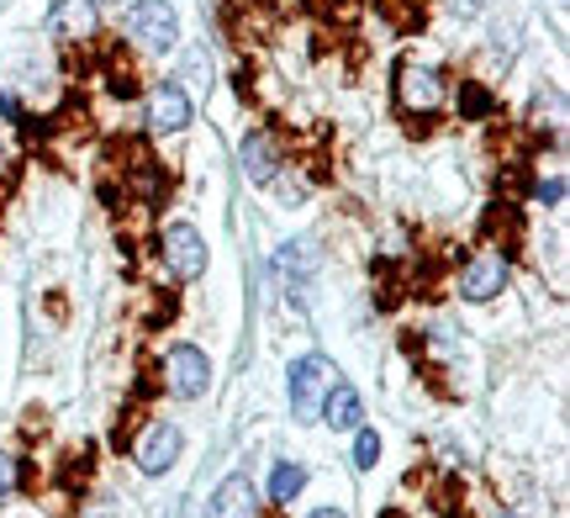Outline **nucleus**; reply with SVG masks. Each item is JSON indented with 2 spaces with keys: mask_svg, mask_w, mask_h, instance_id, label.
I'll return each mask as SVG.
<instances>
[{
  "mask_svg": "<svg viewBox=\"0 0 570 518\" xmlns=\"http://www.w3.org/2000/svg\"><path fill=\"white\" fill-rule=\"evenodd\" d=\"M333 381H338V371L327 365L323 354H306V360H296V365H291V408H296L302 418H312Z\"/></svg>",
  "mask_w": 570,
  "mask_h": 518,
  "instance_id": "nucleus-4",
  "label": "nucleus"
},
{
  "mask_svg": "<svg viewBox=\"0 0 570 518\" xmlns=\"http://www.w3.org/2000/svg\"><path fill=\"white\" fill-rule=\"evenodd\" d=\"M508 518H518V514H508Z\"/></svg>",
  "mask_w": 570,
  "mask_h": 518,
  "instance_id": "nucleus-23",
  "label": "nucleus"
},
{
  "mask_svg": "<svg viewBox=\"0 0 570 518\" xmlns=\"http://www.w3.org/2000/svg\"><path fill=\"white\" fill-rule=\"evenodd\" d=\"M180 429L175 423H154L148 434H142V444H138V466H142V477H164L175 460H180Z\"/></svg>",
  "mask_w": 570,
  "mask_h": 518,
  "instance_id": "nucleus-8",
  "label": "nucleus"
},
{
  "mask_svg": "<svg viewBox=\"0 0 570 518\" xmlns=\"http://www.w3.org/2000/svg\"><path fill=\"white\" fill-rule=\"evenodd\" d=\"M396 101L407 106V111H417V117H433L439 106L449 101V90H444V75L433 69V63H402L396 69Z\"/></svg>",
  "mask_w": 570,
  "mask_h": 518,
  "instance_id": "nucleus-2",
  "label": "nucleus"
},
{
  "mask_svg": "<svg viewBox=\"0 0 570 518\" xmlns=\"http://www.w3.org/2000/svg\"><path fill=\"white\" fill-rule=\"evenodd\" d=\"M206 387H212V365H206V354L196 350V344H175L169 350V392L175 397H202Z\"/></svg>",
  "mask_w": 570,
  "mask_h": 518,
  "instance_id": "nucleus-5",
  "label": "nucleus"
},
{
  "mask_svg": "<svg viewBox=\"0 0 570 518\" xmlns=\"http://www.w3.org/2000/svg\"><path fill=\"white\" fill-rule=\"evenodd\" d=\"M96 32V6L90 0H59L48 11V38L53 42H85Z\"/></svg>",
  "mask_w": 570,
  "mask_h": 518,
  "instance_id": "nucleus-9",
  "label": "nucleus"
},
{
  "mask_svg": "<svg viewBox=\"0 0 570 518\" xmlns=\"http://www.w3.org/2000/svg\"><path fill=\"white\" fill-rule=\"evenodd\" d=\"M185 75H190V80H212V59H206L202 48H196V53L185 59Z\"/></svg>",
  "mask_w": 570,
  "mask_h": 518,
  "instance_id": "nucleus-18",
  "label": "nucleus"
},
{
  "mask_svg": "<svg viewBox=\"0 0 570 518\" xmlns=\"http://www.w3.org/2000/svg\"><path fill=\"white\" fill-rule=\"evenodd\" d=\"M275 169H281V159H275L269 133H248L244 138V175L248 180H259V186H275Z\"/></svg>",
  "mask_w": 570,
  "mask_h": 518,
  "instance_id": "nucleus-13",
  "label": "nucleus"
},
{
  "mask_svg": "<svg viewBox=\"0 0 570 518\" xmlns=\"http://www.w3.org/2000/svg\"><path fill=\"white\" fill-rule=\"evenodd\" d=\"M206 518H254V481H248L244 471H233V477L212 492Z\"/></svg>",
  "mask_w": 570,
  "mask_h": 518,
  "instance_id": "nucleus-11",
  "label": "nucleus"
},
{
  "mask_svg": "<svg viewBox=\"0 0 570 518\" xmlns=\"http://www.w3.org/2000/svg\"><path fill=\"white\" fill-rule=\"evenodd\" d=\"M502 286H508V260L502 254H475L465 275H460V296L465 302H491V296H502Z\"/></svg>",
  "mask_w": 570,
  "mask_h": 518,
  "instance_id": "nucleus-6",
  "label": "nucleus"
},
{
  "mask_svg": "<svg viewBox=\"0 0 570 518\" xmlns=\"http://www.w3.org/2000/svg\"><path fill=\"white\" fill-rule=\"evenodd\" d=\"M164 265L175 281H202L206 275V238L190 223H175L164 228Z\"/></svg>",
  "mask_w": 570,
  "mask_h": 518,
  "instance_id": "nucleus-3",
  "label": "nucleus"
},
{
  "mask_svg": "<svg viewBox=\"0 0 570 518\" xmlns=\"http://www.w3.org/2000/svg\"><path fill=\"white\" fill-rule=\"evenodd\" d=\"M454 6H460V11H475V0H454Z\"/></svg>",
  "mask_w": 570,
  "mask_h": 518,
  "instance_id": "nucleus-21",
  "label": "nucleus"
},
{
  "mask_svg": "<svg viewBox=\"0 0 570 518\" xmlns=\"http://www.w3.org/2000/svg\"><path fill=\"white\" fill-rule=\"evenodd\" d=\"M122 32L148 53H169L180 42V17H175L169 0H132L122 17Z\"/></svg>",
  "mask_w": 570,
  "mask_h": 518,
  "instance_id": "nucleus-1",
  "label": "nucleus"
},
{
  "mask_svg": "<svg viewBox=\"0 0 570 518\" xmlns=\"http://www.w3.org/2000/svg\"><path fill=\"white\" fill-rule=\"evenodd\" d=\"M533 196H539V202H560V196H566V180H539Z\"/></svg>",
  "mask_w": 570,
  "mask_h": 518,
  "instance_id": "nucleus-19",
  "label": "nucleus"
},
{
  "mask_svg": "<svg viewBox=\"0 0 570 518\" xmlns=\"http://www.w3.org/2000/svg\"><path fill=\"white\" fill-rule=\"evenodd\" d=\"M302 487H306V466L285 460V466H275V477H269V498H275V508H285L291 498H302Z\"/></svg>",
  "mask_w": 570,
  "mask_h": 518,
  "instance_id": "nucleus-14",
  "label": "nucleus"
},
{
  "mask_svg": "<svg viewBox=\"0 0 570 518\" xmlns=\"http://www.w3.org/2000/svg\"><path fill=\"white\" fill-rule=\"evenodd\" d=\"M317 408H323L327 429H360V423H365V402H360V392H354L348 381H333Z\"/></svg>",
  "mask_w": 570,
  "mask_h": 518,
  "instance_id": "nucleus-10",
  "label": "nucleus"
},
{
  "mask_svg": "<svg viewBox=\"0 0 570 518\" xmlns=\"http://www.w3.org/2000/svg\"><path fill=\"white\" fill-rule=\"evenodd\" d=\"M190 111H196V106H190L180 80L159 85V90L148 96V127H154V133H180V127H190Z\"/></svg>",
  "mask_w": 570,
  "mask_h": 518,
  "instance_id": "nucleus-7",
  "label": "nucleus"
},
{
  "mask_svg": "<svg viewBox=\"0 0 570 518\" xmlns=\"http://www.w3.org/2000/svg\"><path fill=\"white\" fill-rule=\"evenodd\" d=\"M11 492H17V460L0 450V498H11Z\"/></svg>",
  "mask_w": 570,
  "mask_h": 518,
  "instance_id": "nucleus-17",
  "label": "nucleus"
},
{
  "mask_svg": "<svg viewBox=\"0 0 570 518\" xmlns=\"http://www.w3.org/2000/svg\"><path fill=\"white\" fill-rule=\"evenodd\" d=\"M317 265H323V260H317V244H312V238H296V244H285V250H281V275H285V286L302 291L306 281L317 275Z\"/></svg>",
  "mask_w": 570,
  "mask_h": 518,
  "instance_id": "nucleus-12",
  "label": "nucleus"
},
{
  "mask_svg": "<svg viewBox=\"0 0 570 518\" xmlns=\"http://www.w3.org/2000/svg\"><path fill=\"white\" fill-rule=\"evenodd\" d=\"M312 518H348V514H344V508H317Z\"/></svg>",
  "mask_w": 570,
  "mask_h": 518,
  "instance_id": "nucleus-20",
  "label": "nucleus"
},
{
  "mask_svg": "<svg viewBox=\"0 0 570 518\" xmlns=\"http://www.w3.org/2000/svg\"><path fill=\"white\" fill-rule=\"evenodd\" d=\"M90 6H106V0H90Z\"/></svg>",
  "mask_w": 570,
  "mask_h": 518,
  "instance_id": "nucleus-22",
  "label": "nucleus"
},
{
  "mask_svg": "<svg viewBox=\"0 0 570 518\" xmlns=\"http://www.w3.org/2000/svg\"><path fill=\"white\" fill-rule=\"evenodd\" d=\"M375 460H381V439L370 434V429H360V439H354V466H360V471H375Z\"/></svg>",
  "mask_w": 570,
  "mask_h": 518,
  "instance_id": "nucleus-15",
  "label": "nucleus"
},
{
  "mask_svg": "<svg viewBox=\"0 0 570 518\" xmlns=\"http://www.w3.org/2000/svg\"><path fill=\"white\" fill-rule=\"evenodd\" d=\"M460 111H465V117H487V111H491V96L481 90V85H470V90H460Z\"/></svg>",
  "mask_w": 570,
  "mask_h": 518,
  "instance_id": "nucleus-16",
  "label": "nucleus"
}]
</instances>
